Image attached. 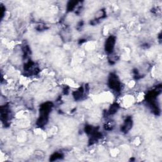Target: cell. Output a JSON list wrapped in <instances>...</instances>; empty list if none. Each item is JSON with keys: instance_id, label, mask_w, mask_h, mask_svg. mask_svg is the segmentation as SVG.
Returning a JSON list of instances; mask_svg holds the SVG:
<instances>
[{"instance_id": "cell-1", "label": "cell", "mask_w": 162, "mask_h": 162, "mask_svg": "<svg viewBox=\"0 0 162 162\" xmlns=\"http://www.w3.org/2000/svg\"><path fill=\"white\" fill-rule=\"evenodd\" d=\"M109 85L112 89L115 90V91H119L121 89V85L119 80L116 77V76L113 74L110 76L109 79Z\"/></svg>"}, {"instance_id": "cell-2", "label": "cell", "mask_w": 162, "mask_h": 162, "mask_svg": "<svg viewBox=\"0 0 162 162\" xmlns=\"http://www.w3.org/2000/svg\"><path fill=\"white\" fill-rule=\"evenodd\" d=\"M115 38L114 37H110L106 42V50L108 52H111L114 48L115 45Z\"/></svg>"}, {"instance_id": "cell-3", "label": "cell", "mask_w": 162, "mask_h": 162, "mask_svg": "<svg viewBox=\"0 0 162 162\" xmlns=\"http://www.w3.org/2000/svg\"><path fill=\"white\" fill-rule=\"evenodd\" d=\"M132 125V119H131V118L129 117L127 119V120L125 121L124 124L122 126V130L124 132H127L130 129H131Z\"/></svg>"}]
</instances>
